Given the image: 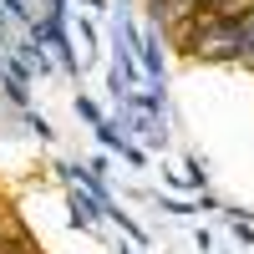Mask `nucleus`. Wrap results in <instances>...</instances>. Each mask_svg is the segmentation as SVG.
<instances>
[{"mask_svg":"<svg viewBox=\"0 0 254 254\" xmlns=\"http://www.w3.org/2000/svg\"><path fill=\"white\" fill-rule=\"evenodd\" d=\"M10 219H15V214H10V208H5V203H0V229H5V224H10Z\"/></svg>","mask_w":254,"mask_h":254,"instance_id":"f257e3e1","label":"nucleus"},{"mask_svg":"<svg viewBox=\"0 0 254 254\" xmlns=\"http://www.w3.org/2000/svg\"><path fill=\"white\" fill-rule=\"evenodd\" d=\"M15 254H36V249H31V244H26V249H15Z\"/></svg>","mask_w":254,"mask_h":254,"instance_id":"f03ea898","label":"nucleus"}]
</instances>
